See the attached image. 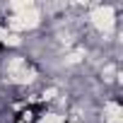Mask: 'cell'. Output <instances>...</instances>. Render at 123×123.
Returning a JSON list of instances; mask_svg holds the SVG:
<instances>
[{
    "instance_id": "obj_1",
    "label": "cell",
    "mask_w": 123,
    "mask_h": 123,
    "mask_svg": "<svg viewBox=\"0 0 123 123\" xmlns=\"http://www.w3.org/2000/svg\"><path fill=\"white\" fill-rule=\"evenodd\" d=\"M3 51H5V46H3V43H0V53H3Z\"/></svg>"
}]
</instances>
